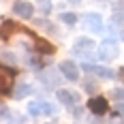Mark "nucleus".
<instances>
[{
  "label": "nucleus",
  "mask_w": 124,
  "mask_h": 124,
  "mask_svg": "<svg viewBox=\"0 0 124 124\" xmlns=\"http://www.w3.org/2000/svg\"><path fill=\"white\" fill-rule=\"evenodd\" d=\"M113 24H124V4H118L113 9Z\"/></svg>",
  "instance_id": "14"
},
{
  "label": "nucleus",
  "mask_w": 124,
  "mask_h": 124,
  "mask_svg": "<svg viewBox=\"0 0 124 124\" xmlns=\"http://www.w3.org/2000/svg\"><path fill=\"white\" fill-rule=\"evenodd\" d=\"M111 96H113V99H118V101H124V88H113Z\"/></svg>",
  "instance_id": "16"
},
{
  "label": "nucleus",
  "mask_w": 124,
  "mask_h": 124,
  "mask_svg": "<svg viewBox=\"0 0 124 124\" xmlns=\"http://www.w3.org/2000/svg\"><path fill=\"white\" fill-rule=\"evenodd\" d=\"M81 69L88 71V73H94L99 77H105V79H111L113 77V71L107 69V66H99V64H81Z\"/></svg>",
  "instance_id": "10"
},
{
  "label": "nucleus",
  "mask_w": 124,
  "mask_h": 124,
  "mask_svg": "<svg viewBox=\"0 0 124 124\" xmlns=\"http://www.w3.org/2000/svg\"><path fill=\"white\" fill-rule=\"evenodd\" d=\"M60 19H62L66 26H75V24H77V15H75V13H62Z\"/></svg>",
  "instance_id": "15"
},
{
  "label": "nucleus",
  "mask_w": 124,
  "mask_h": 124,
  "mask_svg": "<svg viewBox=\"0 0 124 124\" xmlns=\"http://www.w3.org/2000/svg\"><path fill=\"white\" fill-rule=\"evenodd\" d=\"M13 77H15V71L9 69V66H2V71H0V84H2V92L4 94H9V90H11Z\"/></svg>",
  "instance_id": "8"
},
{
  "label": "nucleus",
  "mask_w": 124,
  "mask_h": 124,
  "mask_svg": "<svg viewBox=\"0 0 124 124\" xmlns=\"http://www.w3.org/2000/svg\"><path fill=\"white\" fill-rule=\"evenodd\" d=\"M13 13H15L17 17L30 19V17H32V13H34V7H32L30 2H26V0H17V2L13 4Z\"/></svg>",
  "instance_id": "4"
},
{
  "label": "nucleus",
  "mask_w": 124,
  "mask_h": 124,
  "mask_svg": "<svg viewBox=\"0 0 124 124\" xmlns=\"http://www.w3.org/2000/svg\"><path fill=\"white\" fill-rule=\"evenodd\" d=\"M71 2H79V0H71Z\"/></svg>",
  "instance_id": "17"
},
{
  "label": "nucleus",
  "mask_w": 124,
  "mask_h": 124,
  "mask_svg": "<svg viewBox=\"0 0 124 124\" xmlns=\"http://www.w3.org/2000/svg\"><path fill=\"white\" fill-rule=\"evenodd\" d=\"M56 96H58V101H60L62 105H66L69 109H75V105L79 103V94L69 92V90H58V92H56Z\"/></svg>",
  "instance_id": "5"
},
{
  "label": "nucleus",
  "mask_w": 124,
  "mask_h": 124,
  "mask_svg": "<svg viewBox=\"0 0 124 124\" xmlns=\"http://www.w3.org/2000/svg\"><path fill=\"white\" fill-rule=\"evenodd\" d=\"M34 47H37V51H41V54H47V56L56 54V47L51 45L47 39H43V37H34Z\"/></svg>",
  "instance_id": "11"
},
{
  "label": "nucleus",
  "mask_w": 124,
  "mask_h": 124,
  "mask_svg": "<svg viewBox=\"0 0 124 124\" xmlns=\"http://www.w3.org/2000/svg\"><path fill=\"white\" fill-rule=\"evenodd\" d=\"M99 60H105V62H109V60H113L116 56H118V41L113 37H109V39H105L103 43L99 45Z\"/></svg>",
  "instance_id": "1"
},
{
  "label": "nucleus",
  "mask_w": 124,
  "mask_h": 124,
  "mask_svg": "<svg viewBox=\"0 0 124 124\" xmlns=\"http://www.w3.org/2000/svg\"><path fill=\"white\" fill-rule=\"evenodd\" d=\"M60 73L69 79V81H77L79 79V69H77V64L73 60H64L60 64Z\"/></svg>",
  "instance_id": "3"
},
{
  "label": "nucleus",
  "mask_w": 124,
  "mask_h": 124,
  "mask_svg": "<svg viewBox=\"0 0 124 124\" xmlns=\"http://www.w3.org/2000/svg\"><path fill=\"white\" fill-rule=\"evenodd\" d=\"M81 86H84V90H86V92H90V94H96V92H99V86H96V81H94V79H90V77L81 81Z\"/></svg>",
  "instance_id": "13"
},
{
  "label": "nucleus",
  "mask_w": 124,
  "mask_h": 124,
  "mask_svg": "<svg viewBox=\"0 0 124 124\" xmlns=\"http://www.w3.org/2000/svg\"><path fill=\"white\" fill-rule=\"evenodd\" d=\"M84 24L92 30V32H103V17H101L99 13H88V15H84Z\"/></svg>",
  "instance_id": "6"
},
{
  "label": "nucleus",
  "mask_w": 124,
  "mask_h": 124,
  "mask_svg": "<svg viewBox=\"0 0 124 124\" xmlns=\"http://www.w3.org/2000/svg\"><path fill=\"white\" fill-rule=\"evenodd\" d=\"M107 107L109 105H107V101L103 99V96H92L90 103H88V109L92 113H96V116H103V113L107 111Z\"/></svg>",
  "instance_id": "9"
},
{
  "label": "nucleus",
  "mask_w": 124,
  "mask_h": 124,
  "mask_svg": "<svg viewBox=\"0 0 124 124\" xmlns=\"http://www.w3.org/2000/svg\"><path fill=\"white\" fill-rule=\"evenodd\" d=\"M30 92H32V86H28V84H19V86L15 88L13 96H15V99H24V96H28Z\"/></svg>",
  "instance_id": "12"
},
{
  "label": "nucleus",
  "mask_w": 124,
  "mask_h": 124,
  "mask_svg": "<svg viewBox=\"0 0 124 124\" xmlns=\"http://www.w3.org/2000/svg\"><path fill=\"white\" fill-rule=\"evenodd\" d=\"M56 107L49 105V103H43V101H32L28 103V113L30 116H41V113H54Z\"/></svg>",
  "instance_id": "2"
},
{
  "label": "nucleus",
  "mask_w": 124,
  "mask_h": 124,
  "mask_svg": "<svg viewBox=\"0 0 124 124\" xmlns=\"http://www.w3.org/2000/svg\"><path fill=\"white\" fill-rule=\"evenodd\" d=\"M96 49V43L92 39H77L73 45V54H90Z\"/></svg>",
  "instance_id": "7"
}]
</instances>
